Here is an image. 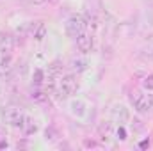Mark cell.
<instances>
[{"label":"cell","mask_w":153,"mask_h":151,"mask_svg":"<svg viewBox=\"0 0 153 151\" xmlns=\"http://www.w3.org/2000/svg\"><path fill=\"white\" fill-rule=\"evenodd\" d=\"M0 117H2L4 123H7L11 126H16V128H22L25 114L18 107H7V109H0Z\"/></svg>","instance_id":"6da1fadb"},{"label":"cell","mask_w":153,"mask_h":151,"mask_svg":"<svg viewBox=\"0 0 153 151\" xmlns=\"http://www.w3.org/2000/svg\"><path fill=\"white\" fill-rule=\"evenodd\" d=\"M76 89H78V82H76V76L75 75H66L61 78L59 82V89H57V94L61 100H66L68 96L75 94Z\"/></svg>","instance_id":"7a4b0ae2"},{"label":"cell","mask_w":153,"mask_h":151,"mask_svg":"<svg viewBox=\"0 0 153 151\" xmlns=\"http://www.w3.org/2000/svg\"><path fill=\"white\" fill-rule=\"evenodd\" d=\"M85 18L84 16H80V14H73L68 21H66V32H68V36H71V38H76L78 34H82L84 30H85Z\"/></svg>","instance_id":"3957f363"},{"label":"cell","mask_w":153,"mask_h":151,"mask_svg":"<svg viewBox=\"0 0 153 151\" xmlns=\"http://www.w3.org/2000/svg\"><path fill=\"white\" fill-rule=\"evenodd\" d=\"M130 101H132L134 109H135L139 114H148V112H150V107H148V98H146V94H143V93L135 91V93H132V94H130Z\"/></svg>","instance_id":"277c9868"},{"label":"cell","mask_w":153,"mask_h":151,"mask_svg":"<svg viewBox=\"0 0 153 151\" xmlns=\"http://www.w3.org/2000/svg\"><path fill=\"white\" fill-rule=\"evenodd\" d=\"M76 48H78L82 53L91 52V50H93V38H91L89 34H85V32L78 34V36H76Z\"/></svg>","instance_id":"5b68a950"},{"label":"cell","mask_w":153,"mask_h":151,"mask_svg":"<svg viewBox=\"0 0 153 151\" xmlns=\"http://www.w3.org/2000/svg\"><path fill=\"white\" fill-rule=\"evenodd\" d=\"M14 48V38L9 32H0V53H11Z\"/></svg>","instance_id":"8992f818"},{"label":"cell","mask_w":153,"mask_h":151,"mask_svg":"<svg viewBox=\"0 0 153 151\" xmlns=\"http://www.w3.org/2000/svg\"><path fill=\"white\" fill-rule=\"evenodd\" d=\"M128 109L125 107V105H116L114 109H112V119H114V123H126L128 121Z\"/></svg>","instance_id":"52a82bcc"},{"label":"cell","mask_w":153,"mask_h":151,"mask_svg":"<svg viewBox=\"0 0 153 151\" xmlns=\"http://www.w3.org/2000/svg\"><path fill=\"white\" fill-rule=\"evenodd\" d=\"M22 130H23L25 135H34L38 132V124H36V121L30 115H25L23 117V123H22Z\"/></svg>","instance_id":"ba28073f"},{"label":"cell","mask_w":153,"mask_h":151,"mask_svg":"<svg viewBox=\"0 0 153 151\" xmlns=\"http://www.w3.org/2000/svg\"><path fill=\"white\" fill-rule=\"evenodd\" d=\"M13 57L9 55V53H4V57H2V61H0V70L2 71H7V70H11L13 66Z\"/></svg>","instance_id":"9c48e42d"},{"label":"cell","mask_w":153,"mask_h":151,"mask_svg":"<svg viewBox=\"0 0 153 151\" xmlns=\"http://www.w3.org/2000/svg\"><path fill=\"white\" fill-rule=\"evenodd\" d=\"M71 68L75 70L76 73H82V71H85L87 62H85V61H82V59H73V61H71Z\"/></svg>","instance_id":"30bf717a"},{"label":"cell","mask_w":153,"mask_h":151,"mask_svg":"<svg viewBox=\"0 0 153 151\" xmlns=\"http://www.w3.org/2000/svg\"><path fill=\"white\" fill-rule=\"evenodd\" d=\"M45 82V71L43 70H34V73H32V84L34 85H41Z\"/></svg>","instance_id":"8fae6325"},{"label":"cell","mask_w":153,"mask_h":151,"mask_svg":"<svg viewBox=\"0 0 153 151\" xmlns=\"http://www.w3.org/2000/svg\"><path fill=\"white\" fill-rule=\"evenodd\" d=\"M45 36H46V25L45 23H39L38 29L34 30V38H36V41H43Z\"/></svg>","instance_id":"7c38bea8"},{"label":"cell","mask_w":153,"mask_h":151,"mask_svg":"<svg viewBox=\"0 0 153 151\" xmlns=\"http://www.w3.org/2000/svg\"><path fill=\"white\" fill-rule=\"evenodd\" d=\"M48 71H50V76H57L61 73V62H59V61H53V62L48 66Z\"/></svg>","instance_id":"4fadbf2b"},{"label":"cell","mask_w":153,"mask_h":151,"mask_svg":"<svg viewBox=\"0 0 153 151\" xmlns=\"http://www.w3.org/2000/svg\"><path fill=\"white\" fill-rule=\"evenodd\" d=\"M71 109H73V114L82 115V114H84V103H82V101H73V103H71Z\"/></svg>","instance_id":"5bb4252c"},{"label":"cell","mask_w":153,"mask_h":151,"mask_svg":"<svg viewBox=\"0 0 153 151\" xmlns=\"http://www.w3.org/2000/svg\"><path fill=\"white\" fill-rule=\"evenodd\" d=\"M55 137H57V132L53 128H46L45 130V139L46 141H55Z\"/></svg>","instance_id":"9a60e30c"},{"label":"cell","mask_w":153,"mask_h":151,"mask_svg":"<svg viewBox=\"0 0 153 151\" xmlns=\"http://www.w3.org/2000/svg\"><path fill=\"white\" fill-rule=\"evenodd\" d=\"M143 85H144V89H148V91H153V75H148L144 78V82H143Z\"/></svg>","instance_id":"2e32d148"},{"label":"cell","mask_w":153,"mask_h":151,"mask_svg":"<svg viewBox=\"0 0 153 151\" xmlns=\"http://www.w3.org/2000/svg\"><path fill=\"white\" fill-rule=\"evenodd\" d=\"M100 133H102V135H109V133H111V123L102 124V126H100Z\"/></svg>","instance_id":"e0dca14e"},{"label":"cell","mask_w":153,"mask_h":151,"mask_svg":"<svg viewBox=\"0 0 153 151\" xmlns=\"http://www.w3.org/2000/svg\"><path fill=\"white\" fill-rule=\"evenodd\" d=\"M32 98H34L36 101H43L46 96H45V93H41V91H34V93H32Z\"/></svg>","instance_id":"ac0fdd59"},{"label":"cell","mask_w":153,"mask_h":151,"mask_svg":"<svg viewBox=\"0 0 153 151\" xmlns=\"http://www.w3.org/2000/svg\"><path fill=\"white\" fill-rule=\"evenodd\" d=\"M117 137H119V141H125V139H126V132H125V128H119V130H117Z\"/></svg>","instance_id":"d6986e66"},{"label":"cell","mask_w":153,"mask_h":151,"mask_svg":"<svg viewBox=\"0 0 153 151\" xmlns=\"http://www.w3.org/2000/svg\"><path fill=\"white\" fill-rule=\"evenodd\" d=\"M148 98V107H150V112H153V94H146Z\"/></svg>","instance_id":"ffe728a7"},{"label":"cell","mask_w":153,"mask_h":151,"mask_svg":"<svg viewBox=\"0 0 153 151\" xmlns=\"http://www.w3.org/2000/svg\"><path fill=\"white\" fill-rule=\"evenodd\" d=\"M139 146H141V148H148V146H150V141L146 139V141H143V142H141Z\"/></svg>","instance_id":"44dd1931"},{"label":"cell","mask_w":153,"mask_h":151,"mask_svg":"<svg viewBox=\"0 0 153 151\" xmlns=\"http://www.w3.org/2000/svg\"><path fill=\"white\" fill-rule=\"evenodd\" d=\"M0 148H7V142L4 141V142H0Z\"/></svg>","instance_id":"7402d4cb"}]
</instances>
